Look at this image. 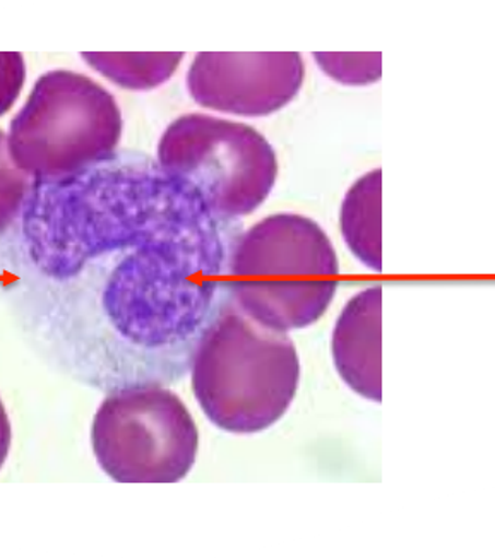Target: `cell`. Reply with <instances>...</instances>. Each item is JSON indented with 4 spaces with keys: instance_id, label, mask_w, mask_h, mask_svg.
<instances>
[{
    "instance_id": "6da1fadb",
    "label": "cell",
    "mask_w": 495,
    "mask_h": 560,
    "mask_svg": "<svg viewBox=\"0 0 495 560\" xmlns=\"http://www.w3.org/2000/svg\"><path fill=\"white\" fill-rule=\"evenodd\" d=\"M243 233L158 160L116 151L33 182L0 233V295L30 347L75 383L172 386L231 301Z\"/></svg>"
},
{
    "instance_id": "9c48e42d",
    "label": "cell",
    "mask_w": 495,
    "mask_h": 560,
    "mask_svg": "<svg viewBox=\"0 0 495 560\" xmlns=\"http://www.w3.org/2000/svg\"><path fill=\"white\" fill-rule=\"evenodd\" d=\"M382 174L369 172L353 184L341 206V233L353 256L374 271L382 269Z\"/></svg>"
},
{
    "instance_id": "5bb4252c",
    "label": "cell",
    "mask_w": 495,
    "mask_h": 560,
    "mask_svg": "<svg viewBox=\"0 0 495 560\" xmlns=\"http://www.w3.org/2000/svg\"><path fill=\"white\" fill-rule=\"evenodd\" d=\"M12 429L9 422L8 411H5L4 402L0 399V470L5 465L9 450H11Z\"/></svg>"
},
{
    "instance_id": "30bf717a",
    "label": "cell",
    "mask_w": 495,
    "mask_h": 560,
    "mask_svg": "<svg viewBox=\"0 0 495 560\" xmlns=\"http://www.w3.org/2000/svg\"><path fill=\"white\" fill-rule=\"evenodd\" d=\"M90 68L117 86L146 91L170 80L184 59L182 51H84Z\"/></svg>"
},
{
    "instance_id": "3957f363",
    "label": "cell",
    "mask_w": 495,
    "mask_h": 560,
    "mask_svg": "<svg viewBox=\"0 0 495 560\" xmlns=\"http://www.w3.org/2000/svg\"><path fill=\"white\" fill-rule=\"evenodd\" d=\"M338 272L337 250L316 221L278 213L238 237L228 290L250 319L288 332L321 319L337 293Z\"/></svg>"
},
{
    "instance_id": "4fadbf2b",
    "label": "cell",
    "mask_w": 495,
    "mask_h": 560,
    "mask_svg": "<svg viewBox=\"0 0 495 560\" xmlns=\"http://www.w3.org/2000/svg\"><path fill=\"white\" fill-rule=\"evenodd\" d=\"M26 80V66L17 51H0V117L16 103Z\"/></svg>"
},
{
    "instance_id": "52a82bcc",
    "label": "cell",
    "mask_w": 495,
    "mask_h": 560,
    "mask_svg": "<svg viewBox=\"0 0 495 560\" xmlns=\"http://www.w3.org/2000/svg\"><path fill=\"white\" fill-rule=\"evenodd\" d=\"M297 51H201L187 74V88L201 107L264 117L288 105L304 83Z\"/></svg>"
},
{
    "instance_id": "8fae6325",
    "label": "cell",
    "mask_w": 495,
    "mask_h": 560,
    "mask_svg": "<svg viewBox=\"0 0 495 560\" xmlns=\"http://www.w3.org/2000/svg\"><path fill=\"white\" fill-rule=\"evenodd\" d=\"M33 182L12 162L8 135L0 130V233H4L20 218Z\"/></svg>"
},
{
    "instance_id": "8992f818",
    "label": "cell",
    "mask_w": 495,
    "mask_h": 560,
    "mask_svg": "<svg viewBox=\"0 0 495 560\" xmlns=\"http://www.w3.org/2000/svg\"><path fill=\"white\" fill-rule=\"evenodd\" d=\"M92 446L111 480L177 483L195 466L198 427L182 399L167 387H122L99 405Z\"/></svg>"
},
{
    "instance_id": "5b68a950",
    "label": "cell",
    "mask_w": 495,
    "mask_h": 560,
    "mask_svg": "<svg viewBox=\"0 0 495 560\" xmlns=\"http://www.w3.org/2000/svg\"><path fill=\"white\" fill-rule=\"evenodd\" d=\"M156 160L223 220L258 210L276 184V153L268 139L246 124L210 115L174 120L160 139Z\"/></svg>"
},
{
    "instance_id": "7c38bea8",
    "label": "cell",
    "mask_w": 495,
    "mask_h": 560,
    "mask_svg": "<svg viewBox=\"0 0 495 560\" xmlns=\"http://www.w3.org/2000/svg\"><path fill=\"white\" fill-rule=\"evenodd\" d=\"M322 71L343 84L376 83L380 78V54H314Z\"/></svg>"
},
{
    "instance_id": "ba28073f",
    "label": "cell",
    "mask_w": 495,
    "mask_h": 560,
    "mask_svg": "<svg viewBox=\"0 0 495 560\" xmlns=\"http://www.w3.org/2000/svg\"><path fill=\"white\" fill-rule=\"evenodd\" d=\"M382 289L364 290L338 317L334 326L333 360L357 395L380 402L382 399Z\"/></svg>"
},
{
    "instance_id": "277c9868",
    "label": "cell",
    "mask_w": 495,
    "mask_h": 560,
    "mask_svg": "<svg viewBox=\"0 0 495 560\" xmlns=\"http://www.w3.org/2000/svg\"><path fill=\"white\" fill-rule=\"evenodd\" d=\"M122 114L86 75L45 72L9 126L12 162L33 180H62L116 153Z\"/></svg>"
},
{
    "instance_id": "7a4b0ae2",
    "label": "cell",
    "mask_w": 495,
    "mask_h": 560,
    "mask_svg": "<svg viewBox=\"0 0 495 560\" xmlns=\"http://www.w3.org/2000/svg\"><path fill=\"white\" fill-rule=\"evenodd\" d=\"M190 374L199 407L214 425L258 434L292 407L300 362L286 332L250 319L231 299L202 335Z\"/></svg>"
}]
</instances>
